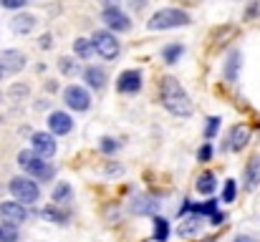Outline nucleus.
<instances>
[{"mask_svg":"<svg viewBox=\"0 0 260 242\" xmlns=\"http://www.w3.org/2000/svg\"><path fill=\"white\" fill-rule=\"evenodd\" d=\"M197 192H202V194L215 192V177H212V174H202V177L197 179Z\"/></svg>","mask_w":260,"mask_h":242,"instance_id":"obj_18","label":"nucleus"},{"mask_svg":"<svg viewBox=\"0 0 260 242\" xmlns=\"http://www.w3.org/2000/svg\"><path fill=\"white\" fill-rule=\"evenodd\" d=\"M139 86H142V76L137 71H124L119 76V91H124V93H134V91H139Z\"/></svg>","mask_w":260,"mask_h":242,"instance_id":"obj_12","label":"nucleus"},{"mask_svg":"<svg viewBox=\"0 0 260 242\" xmlns=\"http://www.w3.org/2000/svg\"><path fill=\"white\" fill-rule=\"evenodd\" d=\"M179 53H182V46H167V48H165L167 63H174V58H179Z\"/></svg>","mask_w":260,"mask_h":242,"instance_id":"obj_26","label":"nucleus"},{"mask_svg":"<svg viewBox=\"0 0 260 242\" xmlns=\"http://www.w3.org/2000/svg\"><path fill=\"white\" fill-rule=\"evenodd\" d=\"M189 23V15L184 10H174V8H167V10H159L152 15L149 20V30H167V28H182Z\"/></svg>","mask_w":260,"mask_h":242,"instance_id":"obj_2","label":"nucleus"},{"mask_svg":"<svg viewBox=\"0 0 260 242\" xmlns=\"http://www.w3.org/2000/svg\"><path fill=\"white\" fill-rule=\"evenodd\" d=\"M10 194H13L18 202H36L38 194H41V189H38V184H36L33 179H28V177H15V179L10 182Z\"/></svg>","mask_w":260,"mask_h":242,"instance_id":"obj_5","label":"nucleus"},{"mask_svg":"<svg viewBox=\"0 0 260 242\" xmlns=\"http://www.w3.org/2000/svg\"><path fill=\"white\" fill-rule=\"evenodd\" d=\"M104 23L111 28V30H129L132 28V23H129V18L119 10V8H114V10H106L104 13Z\"/></svg>","mask_w":260,"mask_h":242,"instance_id":"obj_10","label":"nucleus"},{"mask_svg":"<svg viewBox=\"0 0 260 242\" xmlns=\"http://www.w3.org/2000/svg\"><path fill=\"white\" fill-rule=\"evenodd\" d=\"M58 66H61V71L66 74V76H76L81 68H79V63L76 61H71V58H61L58 61Z\"/></svg>","mask_w":260,"mask_h":242,"instance_id":"obj_22","label":"nucleus"},{"mask_svg":"<svg viewBox=\"0 0 260 242\" xmlns=\"http://www.w3.org/2000/svg\"><path fill=\"white\" fill-rule=\"evenodd\" d=\"M30 142H33V152H36L38 157H53V154H56V142H53V134L36 131Z\"/></svg>","mask_w":260,"mask_h":242,"instance_id":"obj_8","label":"nucleus"},{"mask_svg":"<svg viewBox=\"0 0 260 242\" xmlns=\"http://www.w3.org/2000/svg\"><path fill=\"white\" fill-rule=\"evenodd\" d=\"M48 126H51V134H69L71 126H74V121H71L69 114H63V111H53V114L48 116Z\"/></svg>","mask_w":260,"mask_h":242,"instance_id":"obj_9","label":"nucleus"},{"mask_svg":"<svg viewBox=\"0 0 260 242\" xmlns=\"http://www.w3.org/2000/svg\"><path fill=\"white\" fill-rule=\"evenodd\" d=\"M200 159H210V147H202V152H200Z\"/></svg>","mask_w":260,"mask_h":242,"instance_id":"obj_32","label":"nucleus"},{"mask_svg":"<svg viewBox=\"0 0 260 242\" xmlns=\"http://www.w3.org/2000/svg\"><path fill=\"white\" fill-rule=\"evenodd\" d=\"M74 51H76L81 58H88V56L93 53V46H91V41H86V38H79V41L74 43Z\"/></svg>","mask_w":260,"mask_h":242,"instance_id":"obj_21","label":"nucleus"},{"mask_svg":"<svg viewBox=\"0 0 260 242\" xmlns=\"http://www.w3.org/2000/svg\"><path fill=\"white\" fill-rule=\"evenodd\" d=\"M235 242H255V240H253V237H238Z\"/></svg>","mask_w":260,"mask_h":242,"instance_id":"obj_33","label":"nucleus"},{"mask_svg":"<svg viewBox=\"0 0 260 242\" xmlns=\"http://www.w3.org/2000/svg\"><path fill=\"white\" fill-rule=\"evenodd\" d=\"M101 5H104L106 10H114V8H119V5H121V0H101Z\"/></svg>","mask_w":260,"mask_h":242,"instance_id":"obj_31","label":"nucleus"},{"mask_svg":"<svg viewBox=\"0 0 260 242\" xmlns=\"http://www.w3.org/2000/svg\"><path fill=\"white\" fill-rule=\"evenodd\" d=\"M63 98H66V103L74 109V111H86L88 109V91L86 88H81V86H69L66 88V93H63Z\"/></svg>","mask_w":260,"mask_h":242,"instance_id":"obj_7","label":"nucleus"},{"mask_svg":"<svg viewBox=\"0 0 260 242\" xmlns=\"http://www.w3.org/2000/svg\"><path fill=\"white\" fill-rule=\"evenodd\" d=\"M33 25H36V18H33V15H28V13L15 15V18H13V23H10V28H13L15 33H30V30H33Z\"/></svg>","mask_w":260,"mask_h":242,"instance_id":"obj_14","label":"nucleus"},{"mask_svg":"<svg viewBox=\"0 0 260 242\" xmlns=\"http://www.w3.org/2000/svg\"><path fill=\"white\" fill-rule=\"evenodd\" d=\"M194 212H207V215H212V212H215V202H207V204H202V207H194Z\"/></svg>","mask_w":260,"mask_h":242,"instance_id":"obj_29","label":"nucleus"},{"mask_svg":"<svg viewBox=\"0 0 260 242\" xmlns=\"http://www.w3.org/2000/svg\"><path fill=\"white\" fill-rule=\"evenodd\" d=\"M71 197H74V189H71L66 182H61V184L53 189V202H58V204H66V202H71Z\"/></svg>","mask_w":260,"mask_h":242,"instance_id":"obj_16","label":"nucleus"},{"mask_svg":"<svg viewBox=\"0 0 260 242\" xmlns=\"http://www.w3.org/2000/svg\"><path fill=\"white\" fill-rule=\"evenodd\" d=\"M197 227H200V220H197V217H192V220H184V225H179V235H182V237H187V235L197 232Z\"/></svg>","mask_w":260,"mask_h":242,"instance_id":"obj_24","label":"nucleus"},{"mask_svg":"<svg viewBox=\"0 0 260 242\" xmlns=\"http://www.w3.org/2000/svg\"><path fill=\"white\" fill-rule=\"evenodd\" d=\"M18 164L28 171V174H33V177H38V179H48L53 171H51V166H46V161L43 157H38L36 152H30V149H25V152H20L18 154Z\"/></svg>","mask_w":260,"mask_h":242,"instance_id":"obj_3","label":"nucleus"},{"mask_svg":"<svg viewBox=\"0 0 260 242\" xmlns=\"http://www.w3.org/2000/svg\"><path fill=\"white\" fill-rule=\"evenodd\" d=\"M132 210H134L137 215H144V212H152V210H154V202H149V199H144V197H137V199L132 202Z\"/></svg>","mask_w":260,"mask_h":242,"instance_id":"obj_20","label":"nucleus"},{"mask_svg":"<svg viewBox=\"0 0 260 242\" xmlns=\"http://www.w3.org/2000/svg\"><path fill=\"white\" fill-rule=\"evenodd\" d=\"M84 76H86L88 86H93V88H101V86L106 83V74H104L101 68H93V66L84 71Z\"/></svg>","mask_w":260,"mask_h":242,"instance_id":"obj_15","label":"nucleus"},{"mask_svg":"<svg viewBox=\"0 0 260 242\" xmlns=\"http://www.w3.org/2000/svg\"><path fill=\"white\" fill-rule=\"evenodd\" d=\"M0 76H3V68H0Z\"/></svg>","mask_w":260,"mask_h":242,"instance_id":"obj_34","label":"nucleus"},{"mask_svg":"<svg viewBox=\"0 0 260 242\" xmlns=\"http://www.w3.org/2000/svg\"><path fill=\"white\" fill-rule=\"evenodd\" d=\"M91 46H93V51H99V56H104V58H116L119 51H121V46H119V41L114 38V33H106V30H96L93 38H91Z\"/></svg>","mask_w":260,"mask_h":242,"instance_id":"obj_4","label":"nucleus"},{"mask_svg":"<svg viewBox=\"0 0 260 242\" xmlns=\"http://www.w3.org/2000/svg\"><path fill=\"white\" fill-rule=\"evenodd\" d=\"M167 235H170L167 222H165L162 217H157V220H154V242H165L167 240Z\"/></svg>","mask_w":260,"mask_h":242,"instance_id":"obj_19","label":"nucleus"},{"mask_svg":"<svg viewBox=\"0 0 260 242\" xmlns=\"http://www.w3.org/2000/svg\"><path fill=\"white\" fill-rule=\"evenodd\" d=\"M0 220H3V225L18 227L20 222H25V207L20 202H3L0 204Z\"/></svg>","mask_w":260,"mask_h":242,"instance_id":"obj_6","label":"nucleus"},{"mask_svg":"<svg viewBox=\"0 0 260 242\" xmlns=\"http://www.w3.org/2000/svg\"><path fill=\"white\" fill-rule=\"evenodd\" d=\"M0 242H18V232L13 225H0Z\"/></svg>","mask_w":260,"mask_h":242,"instance_id":"obj_23","label":"nucleus"},{"mask_svg":"<svg viewBox=\"0 0 260 242\" xmlns=\"http://www.w3.org/2000/svg\"><path fill=\"white\" fill-rule=\"evenodd\" d=\"M260 184V157L250 161V166H248V189H255Z\"/></svg>","mask_w":260,"mask_h":242,"instance_id":"obj_17","label":"nucleus"},{"mask_svg":"<svg viewBox=\"0 0 260 242\" xmlns=\"http://www.w3.org/2000/svg\"><path fill=\"white\" fill-rule=\"evenodd\" d=\"M101 147H104V152H114L119 144H116L114 139H104V144H101Z\"/></svg>","mask_w":260,"mask_h":242,"instance_id":"obj_30","label":"nucleus"},{"mask_svg":"<svg viewBox=\"0 0 260 242\" xmlns=\"http://www.w3.org/2000/svg\"><path fill=\"white\" fill-rule=\"evenodd\" d=\"M217 129H220V119H217V116H215V119H207V131H205V136L212 139V136L217 134Z\"/></svg>","mask_w":260,"mask_h":242,"instance_id":"obj_27","label":"nucleus"},{"mask_svg":"<svg viewBox=\"0 0 260 242\" xmlns=\"http://www.w3.org/2000/svg\"><path fill=\"white\" fill-rule=\"evenodd\" d=\"M0 61H3V63H0V68H3V71L18 74V71L23 68V61H25V58H23L18 51H5V53L0 56Z\"/></svg>","mask_w":260,"mask_h":242,"instance_id":"obj_11","label":"nucleus"},{"mask_svg":"<svg viewBox=\"0 0 260 242\" xmlns=\"http://www.w3.org/2000/svg\"><path fill=\"white\" fill-rule=\"evenodd\" d=\"M3 3V8H23L28 0H0Z\"/></svg>","mask_w":260,"mask_h":242,"instance_id":"obj_28","label":"nucleus"},{"mask_svg":"<svg viewBox=\"0 0 260 242\" xmlns=\"http://www.w3.org/2000/svg\"><path fill=\"white\" fill-rule=\"evenodd\" d=\"M250 142V129L248 126H235L233 129V134H230V149H235V152H243L245 149V144Z\"/></svg>","mask_w":260,"mask_h":242,"instance_id":"obj_13","label":"nucleus"},{"mask_svg":"<svg viewBox=\"0 0 260 242\" xmlns=\"http://www.w3.org/2000/svg\"><path fill=\"white\" fill-rule=\"evenodd\" d=\"M235 194H238V187H235V182H233V179H228V182H225L222 199H225V202H233V199H235Z\"/></svg>","mask_w":260,"mask_h":242,"instance_id":"obj_25","label":"nucleus"},{"mask_svg":"<svg viewBox=\"0 0 260 242\" xmlns=\"http://www.w3.org/2000/svg\"><path fill=\"white\" fill-rule=\"evenodd\" d=\"M162 101H165L167 111H172L174 116H189V114H192V101H189V96L184 93L182 83L174 81L172 76H165V79H162Z\"/></svg>","mask_w":260,"mask_h":242,"instance_id":"obj_1","label":"nucleus"}]
</instances>
